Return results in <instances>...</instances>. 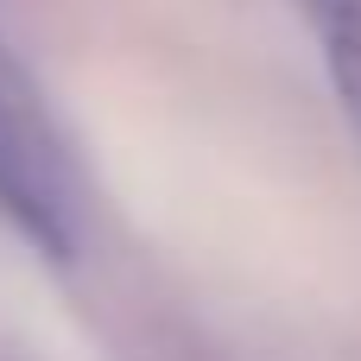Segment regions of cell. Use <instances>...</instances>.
Wrapping results in <instances>:
<instances>
[{"label":"cell","instance_id":"1","mask_svg":"<svg viewBox=\"0 0 361 361\" xmlns=\"http://www.w3.org/2000/svg\"><path fill=\"white\" fill-rule=\"evenodd\" d=\"M0 222L44 260H70L82 235L70 146L6 38H0Z\"/></svg>","mask_w":361,"mask_h":361},{"label":"cell","instance_id":"2","mask_svg":"<svg viewBox=\"0 0 361 361\" xmlns=\"http://www.w3.org/2000/svg\"><path fill=\"white\" fill-rule=\"evenodd\" d=\"M317 44H324V70L343 95V114L355 121L361 133V0H305Z\"/></svg>","mask_w":361,"mask_h":361}]
</instances>
